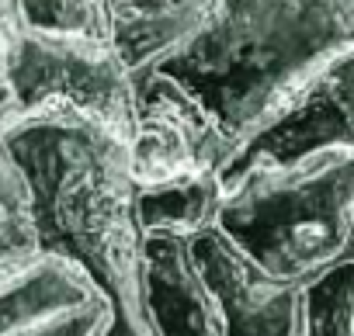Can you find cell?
Listing matches in <instances>:
<instances>
[{"label": "cell", "mask_w": 354, "mask_h": 336, "mask_svg": "<svg viewBox=\"0 0 354 336\" xmlns=\"http://www.w3.org/2000/svg\"><path fill=\"white\" fill-rule=\"evenodd\" d=\"M142 308L153 336H223L219 308L192 257V236H142Z\"/></svg>", "instance_id": "9"}, {"label": "cell", "mask_w": 354, "mask_h": 336, "mask_svg": "<svg viewBox=\"0 0 354 336\" xmlns=\"http://www.w3.org/2000/svg\"><path fill=\"white\" fill-rule=\"evenodd\" d=\"M80 288L91 281L73 264L39 250L28 184L0 139V326Z\"/></svg>", "instance_id": "8"}, {"label": "cell", "mask_w": 354, "mask_h": 336, "mask_svg": "<svg viewBox=\"0 0 354 336\" xmlns=\"http://www.w3.org/2000/svg\"><path fill=\"white\" fill-rule=\"evenodd\" d=\"M347 52L354 0H216L202 28L149 73L181 87L233 156Z\"/></svg>", "instance_id": "2"}, {"label": "cell", "mask_w": 354, "mask_h": 336, "mask_svg": "<svg viewBox=\"0 0 354 336\" xmlns=\"http://www.w3.org/2000/svg\"><path fill=\"white\" fill-rule=\"evenodd\" d=\"M216 0H108L111 46L132 80L174 56L209 18Z\"/></svg>", "instance_id": "10"}, {"label": "cell", "mask_w": 354, "mask_h": 336, "mask_svg": "<svg viewBox=\"0 0 354 336\" xmlns=\"http://www.w3.org/2000/svg\"><path fill=\"white\" fill-rule=\"evenodd\" d=\"M28 28L56 35L111 39L108 0H21Z\"/></svg>", "instance_id": "14"}, {"label": "cell", "mask_w": 354, "mask_h": 336, "mask_svg": "<svg viewBox=\"0 0 354 336\" xmlns=\"http://www.w3.org/2000/svg\"><path fill=\"white\" fill-rule=\"evenodd\" d=\"M302 336H354V253L302 284Z\"/></svg>", "instance_id": "12"}, {"label": "cell", "mask_w": 354, "mask_h": 336, "mask_svg": "<svg viewBox=\"0 0 354 336\" xmlns=\"http://www.w3.org/2000/svg\"><path fill=\"white\" fill-rule=\"evenodd\" d=\"M132 174L139 188L219 174L230 159V146L209 121V115L160 73L136 77V132L129 139Z\"/></svg>", "instance_id": "6"}, {"label": "cell", "mask_w": 354, "mask_h": 336, "mask_svg": "<svg viewBox=\"0 0 354 336\" xmlns=\"http://www.w3.org/2000/svg\"><path fill=\"white\" fill-rule=\"evenodd\" d=\"M0 139L28 184L39 250L73 264L108 302L101 336H153L129 142L70 108L21 115Z\"/></svg>", "instance_id": "1"}, {"label": "cell", "mask_w": 354, "mask_h": 336, "mask_svg": "<svg viewBox=\"0 0 354 336\" xmlns=\"http://www.w3.org/2000/svg\"><path fill=\"white\" fill-rule=\"evenodd\" d=\"M223 205V184L216 174H192L163 184L139 188L136 195V219L142 236L167 233V236H195L216 226Z\"/></svg>", "instance_id": "11"}, {"label": "cell", "mask_w": 354, "mask_h": 336, "mask_svg": "<svg viewBox=\"0 0 354 336\" xmlns=\"http://www.w3.org/2000/svg\"><path fill=\"white\" fill-rule=\"evenodd\" d=\"M216 226L271 277L313 281L354 253V152L254 166L223 191Z\"/></svg>", "instance_id": "3"}, {"label": "cell", "mask_w": 354, "mask_h": 336, "mask_svg": "<svg viewBox=\"0 0 354 336\" xmlns=\"http://www.w3.org/2000/svg\"><path fill=\"white\" fill-rule=\"evenodd\" d=\"M333 149L354 152V52L330 63L278 118L236 146L216 177L226 191L254 166H292Z\"/></svg>", "instance_id": "5"}, {"label": "cell", "mask_w": 354, "mask_h": 336, "mask_svg": "<svg viewBox=\"0 0 354 336\" xmlns=\"http://www.w3.org/2000/svg\"><path fill=\"white\" fill-rule=\"evenodd\" d=\"M8 87L15 118L39 108H70L125 142L136 132V80L111 39L25 28L8 66Z\"/></svg>", "instance_id": "4"}, {"label": "cell", "mask_w": 354, "mask_h": 336, "mask_svg": "<svg viewBox=\"0 0 354 336\" xmlns=\"http://www.w3.org/2000/svg\"><path fill=\"white\" fill-rule=\"evenodd\" d=\"M25 28H28V21H25L21 0H0V132L15 121V101H11V87H8V66H11L15 46H18V39H21Z\"/></svg>", "instance_id": "15"}, {"label": "cell", "mask_w": 354, "mask_h": 336, "mask_svg": "<svg viewBox=\"0 0 354 336\" xmlns=\"http://www.w3.org/2000/svg\"><path fill=\"white\" fill-rule=\"evenodd\" d=\"M192 257L219 308L223 336H302V284L261 270L219 226L192 236Z\"/></svg>", "instance_id": "7"}, {"label": "cell", "mask_w": 354, "mask_h": 336, "mask_svg": "<svg viewBox=\"0 0 354 336\" xmlns=\"http://www.w3.org/2000/svg\"><path fill=\"white\" fill-rule=\"evenodd\" d=\"M108 319L111 308L101 298V291L91 284L0 326V336H101Z\"/></svg>", "instance_id": "13"}]
</instances>
